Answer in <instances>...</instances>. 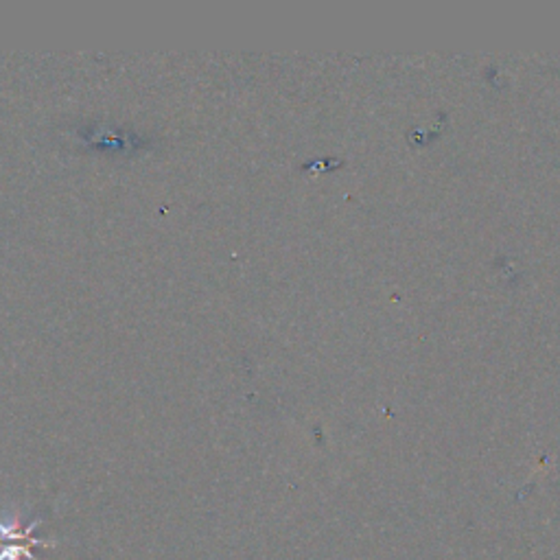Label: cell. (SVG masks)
<instances>
[{
    "mask_svg": "<svg viewBox=\"0 0 560 560\" xmlns=\"http://www.w3.org/2000/svg\"><path fill=\"white\" fill-rule=\"evenodd\" d=\"M40 523L42 519H36L26 528H22L20 519H0V560H37L36 554L31 552L33 547H55V541L37 539L33 534Z\"/></svg>",
    "mask_w": 560,
    "mask_h": 560,
    "instance_id": "1",
    "label": "cell"
}]
</instances>
